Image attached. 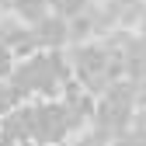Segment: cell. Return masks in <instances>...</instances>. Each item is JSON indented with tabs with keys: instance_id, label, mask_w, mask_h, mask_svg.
<instances>
[{
	"instance_id": "cell-1",
	"label": "cell",
	"mask_w": 146,
	"mask_h": 146,
	"mask_svg": "<svg viewBox=\"0 0 146 146\" xmlns=\"http://www.w3.org/2000/svg\"><path fill=\"white\" fill-rule=\"evenodd\" d=\"M59 73H63V66H59V59H31V63H25L21 66V84L28 87V90H49L52 84L59 80Z\"/></svg>"
},
{
	"instance_id": "cell-2",
	"label": "cell",
	"mask_w": 146,
	"mask_h": 146,
	"mask_svg": "<svg viewBox=\"0 0 146 146\" xmlns=\"http://www.w3.org/2000/svg\"><path fill=\"white\" fill-rule=\"evenodd\" d=\"M63 38H66V25H63V21H42V25H38V42L59 45Z\"/></svg>"
},
{
	"instance_id": "cell-3",
	"label": "cell",
	"mask_w": 146,
	"mask_h": 146,
	"mask_svg": "<svg viewBox=\"0 0 146 146\" xmlns=\"http://www.w3.org/2000/svg\"><path fill=\"white\" fill-rule=\"evenodd\" d=\"M17 11H21V17H28V21H42L45 4L42 0H17Z\"/></svg>"
},
{
	"instance_id": "cell-4",
	"label": "cell",
	"mask_w": 146,
	"mask_h": 146,
	"mask_svg": "<svg viewBox=\"0 0 146 146\" xmlns=\"http://www.w3.org/2000/svg\"><path fill=\"white\" fill-rule=\"evenodd\" d=\"M52 7H56L59 14H80L84 11V0H49Z\"/></svg>"
}]
</instances>
